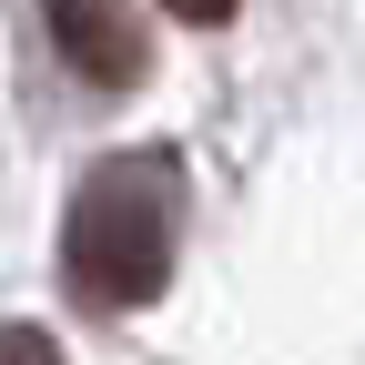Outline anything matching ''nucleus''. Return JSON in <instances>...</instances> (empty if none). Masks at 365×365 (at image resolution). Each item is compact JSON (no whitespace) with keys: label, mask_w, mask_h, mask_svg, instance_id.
Listing matches in <instances>:
<instances>
[{"label":"nucleus","mask_w":365,"mask_h":365,"mask_svg":"<svg viewBox=\"0 0 365 365\" xmlns=\"http://www.w3.org/2000/svg\"><path fill=\"white\" fill-rule=\"evenodd\" d=\"M173 153H112L81 173L61 223V284L91 314H132L173 284Z\"/></svg>","instance_id":"f257e3e1"},{"label":"nucleus","mask_w":365,"mask_h":365,"mask_svg":"<svg viewBox=\"0 0 365 365\" xmlns=\"http://www.w3.org/2000/svg\"><path fill=\"white\" fill-rule=\"evenodd\" d=\"M41 21H51V51L102 91H132L153 71V31L132 21V0H41Z\"/></svg>","instance_id":"f03ea898"},{"label":"nucleus","mask_w":365,"mask_h":365,"mask_svg":"<svg viewBox=\"0 0 365 365\" xmlns=\"http://www.w3.org/2000/svg\"><path fill=\"white\" fill-rule=\"evenodd\" d=\"M0 365H61V345L41 325H0Z\"/></svg>","instance_id":"7ed1b4c3"},{"label":"nucleus","mask_w":365,"mask_h":365,"mask_svg":"<svg viewBox=\"0 0 365 365\" xmlns=\"http://www.w3.org/2000/svg\"><path fill=\"white\" fill-rule=\"evenodd\" d=\"M163 11H173V21H234L244 0H163Z\"/></svg>","instance_id":"20e7f679"}]
</instances>
